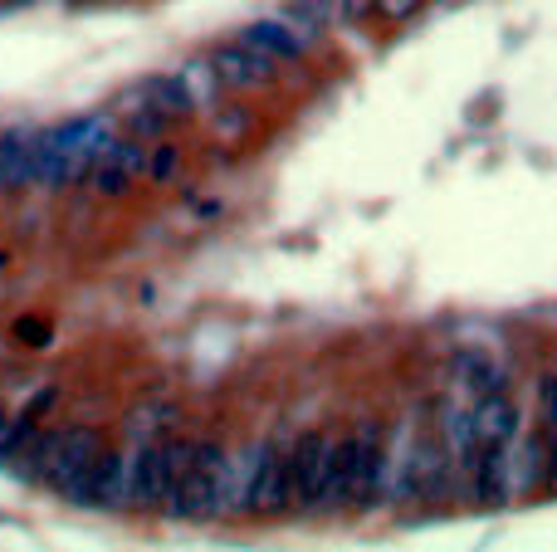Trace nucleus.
<instances>
[{"instance_id":"18","label":"nucleus","mask_w":557,"mask_h":552,"mask_svg":"<svg viewBox=\"0 0 557 552\" xmlns=\"http://www.w3.org/2000/svg\"><path fill=\"white\" fill-rule=\"evenodd\" d=\"M113 113L123 117V123H127V133H133V137H143V142H162V137H172V133H176V127L166 123V117L157 113V108L143 98V88H127V93L117 98V108H113Z\"/></svg>"},{"instance_id":"5","label":"nucleus","mask_w":557,"mask_h":552,"mask_svg":"<svg viewBox=\"0 0 557 552\" xmlns=\"http://www.w3.org/2000/svg\"><path fill=\"white\" fill-rule=\"evenodd\" d=\"M221 465H225L221 440H196L191 469H186L176 499L166 504V514L186 518V524H196V518H215V499H221Z\"/></svg>"},{"instance_id":"3","label":"nucleus","mask_w":557,"mask_h":552,"mask_svg":"<svg viewBox=\"0 0 557 552\" xmlns=\"http://www.w3.org/2000/svg\"><path fill=\"white\" fill-rule=\"evenodd\" d=\"M382 440L386 426L376 416H367L352 436L337 440V460H333V489H327L323 514L333 509H367L376 494V465H382Z\"/></svg>"},{"instance_id":"6","label":"nucleus","mask_w":557,"mask_h":552,"mask_svg":"<svg viewBox=\"0 0 557 552\" xmlns=\"http://www.w3.org/2000/svg\"><path fill=\"white\" fill-rule=\"evenodd\" d=\"M235 39H240V45H250V49H260V54H270L274 64H294V59H304L308 49L323 39V29L288 5V10H278V15L255 20V25L240 29Z\"/></svg>"},{"instance_id":"25","label":"nucleus","mask_w":557,"mask_h":552,"mask_svg":"<svg viewBox=\"0 0 557 552\" xmlns=\"http://www.w3.org/2000/svg\"><path fill=\"white\" fill-rule=\"evenodd\" d=\"M20 342H25V348H45V342H49V328H45V323H35V318H20Z\"/></svg>"},{"instance_id":"21","label":"nucleus","mask_w":557,"mask_h":552,"mask_svg":"<svg viewBox=\"0 0 557 552\" xmlns=\"http://www.w3.org/2000/svg\"><path fill=\"white\" fill-rule=\"evenodd\" d=\"M206 123H211L215 142H240V137H250L255 127H260V117H255V113H245L240 103H221L211 117H206Z\"/></svg>"},{"instance_id":"26","label":"nucleus","mask_w":557,"mask_h":552,"mask_svg":"<svg viewBox=\"0 0 557 552\" xmlns=\"http://www.w3.org/2000/svg\"><path fill=\"white\" fill-rule=\"evenodd\" d=\"M543 489L557 494V436H553V446H548V475H543Z\"/></svg>"},{"instance_id":"11","label":"nucleus","mask_w":557,"mask_h":552,"mask_svg":"<svg viewBox=\"0 0 557 552\" xmlns=\"http://www.w3.org/2000/svg\"><path fill=\"white\" fill-rule=\"evenodd\" d=\"M133 465H137V440L133 446H108L103 460H98V469H94V494H88V509L127 514V499H133Z\"/></svg>"},{"instance_id":"7","label":"nucleus","mask_w":557,"mask_h":552,"mask_svg":"<svg viewBox=\"0 0 557 552\" xmlns=\"http://www.w3.org/2000/svg\"><path fill=\"white\" fill-rule=\"evenodd\" d=\"M416 436H421V421L406 416L392 436L382 440V465H376V494L372 504L382 509H401L411 504V469H416Z\"/></svg>"},{"instance_id":"1","label":"nucleus","mask_w":557,"mask_h":552,"mask_svg":"<svg viewBox=\"0 0 557 552\" xmlns=\"http://www.w3.org/2000/svg\"><path fill=\"white\" fill-rule=\"evenodd\" d=\"M108 440L98 426H59V430H39L35 450L20 469L39 485H49L54 494H64L69 504H84L88 509V494H94V469L103 460Z\"/></svg>"},{"instance_id":"2","label":"nucleus","mask_w":557,"mask_h":552,"mask_svg":"<svg viewBox=\"0 0 557 552\" xmlns=\"http://www.w3.org/2000/svg\"><path fill=\"white\" fill-rule=\"evenodd\" d=\"M117 117L113 113H88L69 117L39 133V191H74L88 181L94 162L117 142Z\"/></svg>"},{"instance_id":"16","label":"nucleus","mask_w":557,"mask_h":552,"mask_svg":"<svg viewBox=\"0 0 557 552\" xmlns=\"http://www.w3.org/2000/svg\"><path fill=\"white\" fill-rule=\"evenodd\" d=\"M523 426V411L513 406L509 391H494V397H480L474 401V436L480 446H494V440H513Z\"/></svg>"},{"instance_id":"14","label":"nucleus","mask_w":557,"mask_h":552,"mask_svg":"<svg viewBox=\"0 0 557 552\" xmlns=\"http://www.w3.org/2000/svg\"><path fill=\"white\" fill-rule=\"evenodd\" d=\"M513 450H519V436L480 446V465H474V489H470L480 504L494 509V504H509L513 499Z\"/></svg>"},{"instance_id":"8","label":"nucleus","mask_w":557,"mask_h":552,"mask_svg":"<svg viewBox=\"0 0 557 552\" xmlns=\"http://www.w3.org/2000/svg\"><path fill=\"white\" fill-rule=\"evenodd\" d=\"M147 147L152 142H143V137H117L94 162V172H88V191H94L98 201H123V196H133L137 181L147 176Z\"/></svg>"},{"instance_id":"22","label":"nucleus","mask_w":557,"mask_h":552,"mask_svg":"<svg viewBox=\"0 0 557 552\" xmlns=\"http://www.w3.org/2000/svg\"><path fill=\"white\" fill-rule=\"evenodd\" d=\"M533 397H539V401H533V426L548 430V436H557V372H543Z\"/></svg>"},{"instance_id":"23","label":"nucleus","mask_w":557,"mask_h":552,"mask_svg":"<svg viewBox=\"0 0 557 552\" xmlns=\"http://www.w3.org/2000/svg\"><path fill=\"white\" fill-rule=\"evenodd\" d=\"M376 15V0H333V25L352 29V25H367Z\"/></svg>"},{"instance_id":"20","label":"nucleus","mask_w":557,"mask_h":552,"mask_svg":"<svg viewBox=\"0 0 557 552\" xmlns=\"http://www.w3.org/2000/svg\"><path fill=\"white\" fill-rule=\"evenodd\" d=\"M182 166H186L182 142L162 137V142L147 147V176H143V181H147V186H166V181H176V176H182Z\"/></svg>"},{"instance_id":"4","label":"nucleus","mask_w":557,"mask_h":552,"mask_svg":"<svg viewBox=\"0 0 557 552\" xmlns=\"http://www.w3.org/2000/svg\"><path fill=\"white\" fill-rule=\"evenodd\" d=\"M288 460H294V514H323L327 489H333L337 440L327 430H308L288 446Z\"/></svg>"},{"instance_id":"13","label":"nucleus","mask_w":557,"mask_h":552,"mask_svg":"<svg viewBox=\"0 0 557 552\" xmlns=\"http://www.w3.org/2000/svg\"><path fill=\"white\" fill-rule=\"evenodd\" d=\"M39 186V133L10 127L0 133V191H29Z\"/></svg>"},{"instance_id":"12","label":"nucleus","mask_w":557,"mask_h":552,"mask_svg":"<svg viewBox=\"0 0 557 552\" xmlns=\"http://www.w3.org/2000/svg\"><path fill=\"white\" fill-rule=\"evenodd\" d=\"M260 460H264V446L225 450L215 518H240V514H250V494H255V475H260Z\"/></svg>"},{"instance_id":"15","label":"nucleus","mask_w":557,"mask_h":552,"mask_svg":"<svg viewBox=\"0 0 557 552\" xmlns=\"http://www.w3.org/2000/svg\"><path fill=\"white\" fill-rule=\"evenodd\" d=\"M172 74H176V84L186 88V103H191L196 117H211L215 108H221L225 84H221V74H215L211 54H206V59H186V64L172 68Z\"/></svg>"},{"instance_id":"24","label":"nucleus","mask_w":557,"mask_h":552,"mask_svg":"<svg viewBox=\"0 0 557 552\" xmlns=\"http://www.w3.org/2000/svg\"><path fill=\"white\" fill-rule=\"evenodd\" d=\"M421 10H425V0H376V20H386V25H406Z\"/></svg>"},{"instance_id":"19","label":"nucleus","mask_w":557,"mask_h":552,"mask_svg":"<svg viewBox=\"0 0 557 552\" xmlns=\"http://www.w3.org/2000/svg\"><path fill=\"white\" fill-rule=\"evenodd\" d=\"M137 88H143V98H147V103H152L172 127H182V123H191V117H196L191 103H186V88L176 84V74H152V78H143Z\"/></svg>"},{"instance_id":"10","label":"nucleus","mask_w":557,"mask_h":552,"mask_svg":"<svg viewBox=\"0 0 557 552\" xmlns=\"http://www.w3.org/2000/svg\"><path fill=\"white\" fill-rule=\"evenodd\" d=\"M211 64L215 74H221L225 93H264V88H274L278 78V64L270 54H260V49L240 45V39H225L221 49H211Z\"/></svg>"},{"instance_id":"9","label":"nucleus","mask_w":557,"mask_h":552,"mask_svg":"<svg viewBox=\"0 0 557 552\" xmlns=\"http://www.w3.org/2000/svg\"><path fill=\"white\" fill-rule=\"evenodd\" d=\"M278 514H294V460H288L284 440H264V460L250 494V518H278Z\"/></svg>"},{"instance_id":"17","label":"nucleus","mask_w":557,"mask_h":552,"mask_svg":"<svg viewBox=\"0 0 557 552\" xmlns=\"http://www.w3.org/2000/svg\"><path fill=\"white\" fill-rule=\"evenodd\" d=\"M455 372H460V397L465 401H480V397H494V391H509V372L499 367V362L480 357V352H465L460 362H455Z\"/></svg>"}]
</instances>
